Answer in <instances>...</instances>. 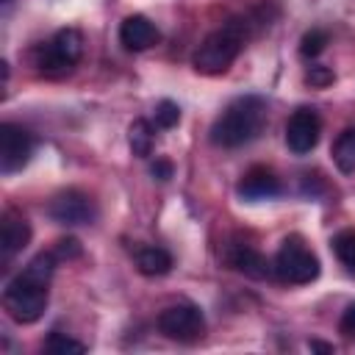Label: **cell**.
I'll return each mask as SVG.
<instances>
[{
	"label": "cell",
	"instance_id": "d6986e66",
	"mask_svg": "<svg viewBox=\"0 0 355 355\" xmlns=\"http://www.w3.org/2000/svg\"><path fill=\"white\" fill-rule=\"evenodd\" d=\"M333 252L344 266L355 269V230H341L333 239Z\"/></svg>",
	"mask_w": 355,
	"mask_h": 355
},
{
	"label": "cell",
	"instance_id": "ba28073f",
	"mask_svg": "<svg viewBox=\"0 0 355 355\" xmlns=\"http://www.w3.org/2000/svg\"><path fill=\"white\" fill-rule=\"evenodd\" d=\"M33 155V136L17 125V122H3L0 128V172L14 175L19 172Z\"/></svg>",
	"mask_w": 355,
	"mask_h": 355
},
{
	"label": "cell",
	"instance_id": "5b68a950",
	"mask_svg": "<svg viewBox=\"0 0 355 355\" xmlns=\"http://www.w3.org/2000/svg\"><path fill=\"white\" fill-rule=\"evenodd\" d=\"M3 308L17 324H33L44 316L47 308V286L28 280L22 272L6 283L3 288Z\"/></svg>",
	"mask_w": 355,
	"mask_h": 355
},
{
	"label": "cell",
	"instance_id": "7402d4cb",
	"mask_svg": "<svg viewBox=\"0 0 355 355\" xmlns=\"http://www.w3.org/2000/svg\"><path fill=\"white\" fill-rule=\"evenodd\" d=\"M80 252H83V247H80V241L75 236H64V239H58L53 244V255L58 261H75V258H80Z\"/></svg>",
	"mask_w": 355,
	"mask_h": 355
},
{
	"label": "cell",
	"instance_id": "603a6c76",
	"mask_svg": "<svg viewBox=\"0 0 355 355\" xmlns=\"http://www.w3.org/2000/svg\"><path fill=\"white\" fill-rule=\"evenodd\" d=\"M305 80H308L313 89H324V86H330V83L336 80V75H333L330 67H324V64H313V67H308Z\"/></svg>",
	"mask_w": 355,
	"mask_h": 355
},
{
	"label": "cell",
	"instance_id": "9a60e30c",
	"mask_svg": "<svg viewBox=\"0 0 355 355\" xmlns=\"http://www.w3.org/2000/svg\"><path fill=\"white\" fill-rule=\"evenodd\" d=\"M333 161H336L338 172H344V175L355 172V128H347L338 133V139L333 144Z\"/></svg>",
	"mask_w": 355,
	"mask_h": 355
},
{
	"label": "cell",
	"instance_id": "ffe728a7",
	"mask_svg": "<svg viewBox=\"0 0 355 355\" xmlns=\"http://www.w3.org/2000/svg\"><path fill=\"white\" fill-rule=\"evenodd\" d=\"M324 47H327V33L322 28H311L300 39V55H305V58H316Z\"/></svg>",
	"mask_w": 355,
	"mask_h": 355
},
{
	"label": "cell",
	"instance_id": "484cf974",
	"mask_svg": "<svg viewBox=\"0 0 355 355\" xmlns=\"http://www.w3.org/2000/svg\"><path fill=\"white\" fill-rule=\"evenodd\" d=\"M308 347H311L313 352H324V355H333V352H336V349H333V344H324V341H319V338L308 341Z\"/></svg>",
	"mask_w": 355,
	"mask_h": 355
},
{
	"label": "cell",
	"instance_id": "e0dca14e",
	"mask_svg": "<svg viewBox=\"0 0 355 355\" xmlns=\"http://www.w3.org/2000/svg\"><path fill=\"white\" fill-rule=\"evenodd\" d=\"M55 263H58V258L53 255V250H47V252H39V255H33V258L25 263L22 275H25L28 280H33V283H42V286H47V283L53 280Z\"/></svg>",
	"mask_w": 355,
	"mask_h": 355
},
{
	"label": "cell",
	"instance_id": "4316f807",
	"mask_svg": "<svg viewBox=\"0 0 355 355\" xmlns=\"http://www.w3.org/2000/svg\"><path fill=\"white\" fill-rule=\"evenodd\" d=\"M3 3H11V0H3Z\"/></svg>",
	"mask_w": 355,
	"mask_h": 355
},
{
	"label": "cell",
	"instance_id": "277c9868",
	"mask_svg": "<svg viewBox=\"0 0 355 355\" xmlns=\"http://www.w3.org/2000/svg\"><path fill=\"white\" fill-rule=\"evenodd\" d=\"M272 272L277 280H283L288 286H305L319 277L322 266H319V258L313 255V250L302 241V236H288V239H283V244L272 261Z\"/></svg>",
	"mask_w": 355,
	"mask_h": 355
},
{
	"label": "cell",
	"instance_id": "30bf717a",
	"mask_svg": "<svg viewBox=\"0 0 355 355\" xmlns=\"http://www.w3.org/2000/svg\"><path fill=\"white\" fill-rule=\"evenodd\" d=\"M31 241V222L14 211L6 208L3 211V225H0V250H3V261H11L17 252H22Z\"/></svg>",
	"mask_w": 355,
	"mask_h": 355
},
{
	"label": "cell",
	"instance_id": "7a4b0ae2",
	"mask_svg": "<svg viewBox=\"0 0 355 355\" xmlns=\"http://www.w3.org/2000/svg\"><path fill=\"white\" fill-rule=\"evenodd\" d=\"M247 39H250V19L247 17L227 19L219 31L208 33L200 42V47H197V53L191 58L194 69L200 75H222V72H227V67L239 58V53H241Z\"/></svg>",
	"mask_w": 355,
	"mask_h": 355
},
{
	"label": "cell",
	"instance_id": "d4e9b609",
	"mask_svg": "<svg viewBox=\"0 0 355 355\" xmlns=\"http://www.w3.org/2000/svg\"><path fill=\"white\" fill-rule=\"evenodd\" d=\"M172 172H175V166H172V161H166V158H155V161L150 164V175H153L155 180H169Z\"/></svg>",
	"mask_w": 355,
	"mask_h": 355
},
{
	"label": "cell",
	"instance_id": "52a82bcc",
	"mask_svg": "<svg viewBox=\"0 0 355 355\" xmlns=\"http://www.w3.org/2000/svg\"><path fill=\"white\" fill-rule=\"evenodd\" d=\"M47 216L55 225H67V227L92 225L97 219V205L89 194H83L78 189H67V191H58L47 202Z\"/></svg>",
	"mask_w": 355,
	"mask_h": 355
},
{
	"label": "cell",
	"instance_id": "6da1fadb",
	"mask_svg": "<svg viewBox=\"0 0 355 355\" xmlns=\"http://www.w3.org/2000/svg\"><path fill=\"white\" fill-rule=\"evenodd\" d=\"M266 116L269 108L263 103V97L258 94H244L236 97L211 125V144L233 150V147H244L250 141H255L263 128H266Z\"/></svg>",
	"mask_w": 355,
	"mask_h": 355
},
{
	"label": "cell",
	"instance_id": "44dd1931",
	"mask_svg": "<svg viewBox=\"0 0 355 355\" xmlns=\"http://www.w3.org/2000/svg\"><path fill=\"white\" fill-rule=\"evenodd\" d=\"M178 122H180V108H178V103L161 100V103L155 105V128L169 130V128H175Z\"/></svg>",
	"mask_w": 355,
	"mask_h": 355
},
{
	"label": "cell",
	"instance_id": "8fae6325",
	"mask_svg": "<svg viewBox=\"0 0 355 355\" xmlns=\"http://www.w3.org/2000/svg\"><path fill=\"white\" fill-rule=\"evenodd\" d=\"M158 28L144 17V14H130L122 19L119 25V42L125 50H133V53H141L147 47H153L158 42Z\"/></svg>",
	"mask_w": 355,
	"mask_h": 355
},
{
	"label": "cell",
	"instance_id": "8992f818",
	"mask_svg": "<svg viewBox=\"0 0 355 355\" xmlns=\"http://www.w3.org/2000/svg\"><path fill=\"white\" fill-rule=\"evenodd\" d=\"M158 330L180 344H194L202 338L205 333V316L197 305L191 302H180V305H169L158 313Z\"/></svg>",
	"mask_w": 355,
	"mask_h": 355
},
{
	"label": "cell",
	"instance_id": "3957f363",
	"mask_svg": "<svg viewBox=\"0 0 355 355\" xmlns=\"http://www.w3.org/2000/svg\"><path fill=\"white\" fill-rule=\"evenodd\" d=\"M83 55V33L78 28H61L50 42L33 50V67L44 78H64Z\"/></svg>",
	"mask_w": 355,
	"mask_h": 355
},
{
	"label": "cell",
	"instance_id": "9c48e42d",
	"mask_svg": "<svg viewBox=\"0 0 355 355\" xmlns=\"http://www.w3.org/2000/svg\"><path fill=\"white\" fill-rule=\"evenodd\" d=\"M319 133H322V119L308 105L297 108L286 122V144H288V150L294 155L311 153L316 147V141H319Z\"/></svg>",
	"mask_w": 355,
	"mask_h": 355
},
{
	"label": "cell",
	"instance_id": "4fadbf2b",
	"mask_svg": "<svg viewBox=\"0 0 355 355\" xmlns=\"http://www.w3.org/2000/svg\"><path fill=\"white\" fill-rule=\"evenodd\" d=\"M227 263L236 272H241L247 277H255V280H261V277H266L272 272V263L255 247H250V244H233L227 250Z\"/></svg>",
	"mask_w": 355,
	"mask_h": 355
},
{
	"label": "cell",
	"instance_id": "5bb4252c",
	"mask_svg": "<svg viewBox=\"0 0 355 355\" xmlns=\"http://www.w3.org/2000/svg\"><path fill=\"white\" fill-rule=\"evenodd\" d=\"M136 266L147 277H161V275H166L172 269V255L164 247H158V244L139 247L136 250Z\"/></svg>",
	"mask_w": 355,
	"mask_h": 355
},
{
	"label": "cell",
	"instance_id": "cb8c5ba5",
	"mask_svg": "<svg viewBox=\"0 0 355 355\" xmlns=\"http://www.w3.org/2000/svg\"><path fill=\"white\" fill-rule=\"evenodd\" d=\"M338 333H341L344 338L355 341V302H349L347 311L341 313V319H338Z\"/></svg>",
	"mask_w": 355,
	"mask_h": 355
},
{
	"label": "cell",
	"instance_id": "7c38bea8",
	"mask_svg": "<svg viewBox=\"0 0 355 355\" xmlns=\"http://www.w3.org/2000/svg\"><path fill=\"white\" fill-rule=\"evenodd\" d=\"M241 200H269L280 194V180L275 178L272 169L266 166H252L250 172H244V178L236 186Z\"/></svg>",
	"mask_w": 355,
	"mask_h": 355
},
{
	"label": "cell",
	"instance_id": "ac0fdd59",
	"mask_svg": "<svg viewBox=\"0 0 355 355\" xmlns=\"http://www.w3.org/2000/svg\"><path fill=\"white\" fill-rule=\"evenodd\" d=\"M42 349H44L47 355H83V352H86V344L75 341V338H72V336H67V333L53 330V333L44 338Z\"/></svg>",
	"mask_w": 355,
	"mask_h": 355
},
{
	"label": "cell",
	"instance_id": "2e32d148",
	"mask_svg": "<svg viewBox=\"0 0 355 355\" xmlns=\"http://www.w3.org/2000/svg\"><path fill=\"white\" fill-rule=\"evenodd\" d=\"M128 144H130L133 155H139V158H150L153 144H155L153 125H150L147 119H136V122H130V128H128Z\"/></svg>",
	"mask_w": 355,
	"mask_h": 355
}]
</instances>
